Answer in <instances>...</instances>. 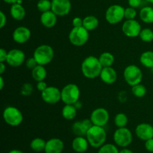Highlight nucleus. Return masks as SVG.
<instances>
[{"label": "nucleus", "instance_id": "23", "mask_svg": "<svg viewBox=\"0 0 153 153\" xmlns=\"http://www.w3.org/2000/svg\"><path fill=\"white\" fill-rule=\"evenodd\" d=\"M31 76L33 79L36 82H41L44 81V79L47 76V71L44 66L37 64L32 70H31Z\"/></svg>", "mask_w": 153, "mask_h": 153}, {"label": "nucleus", "instance_id": "50", "mask_svg": "<svg viewBox=\"0 0 153 153\" xmlns=\"http://www.w3.org/2000/svg\"><path fill=\"white\" fill-rule=\"evenodd\" d=\"M32 1H34V0H32Z\"/></svg>", "mask_w": 153, "mask_h": 153}, {"label": "nucleus", "instance_id": "25", "mask_svg": "<svg viewBox=\"0 0 153 153\" xmlns=\"http://www.w3.org/2000/svg\"><path fill=\"white\" fill-rule=\"evenodd\" d=\"M61 114L67 120H72L77 115V108L74 105H65L61 111Z\"/></svg>", "mask_w": 153, "mask_h": 153}, {"label": "nucleus", "instance_id": "39", "mask_svg": "<svg viewBox=\"0 0 153 153\" xmlns=\"http://www.w3.org/2000/svg\"><path fill=\"white\" fill-rule=\"evenodd\" d=\"M0 20H1L0 21V28H3L7 23V17L2 10L0 11Z\"/></svg>", "mask_w": 153, "mask_h": 153}, {"label": "nucleus", "instance_id": "7", "mask_svg": "<svg viewBox=\"0 0 153 153\" xmlns=\"http://www.w3.org/2000/svg\"><path fill=\"white\" fill-rule=\"evenodd\" d=\"M90 37L89 31L85 27H73L69 34V40L75 46H82L86 44Z\"/></svg>", "mask_w": 153, "mask_h": 153}, {"label": "nucleus", "instance_id": "16", "mask_svg": "<svg viewBox=\"0 0 153 153\" xmlns=\"http://www.w3.org/2000/svg\"><path fill=\"white\" fill-rule=\"evenodd\" d=\"M135 134L140 140H146L153 137V126L151 124L142 123L135 128Z\"/></svg>", "mask_w": 153, "mask_h": 153}, {"label": "nucleus", "instance_id": "48", "mask_svg": "<svg viewBox=\"0 0 153 153\" xmlns=\"http://www.w3.org/2000/svg\"><path fill=\"white\" fill-rule=\"evenodd\" d=\"M8 153H24V152H22L21 150H19V149H12V150H10Z\"/></svg>", "mask_w": 153, "mask_h": 153}, {"label": "nucleus", "instance_id": "12", "mask_svg": "<svg viewBox=\"0 0 153 153\" xmlns=\"http://www.w3.org/2000/svg\"><path fill=\"white\" fill-rule=\"evenodd\" d=\"M142 28L136 19H126L122 25V31L126 37L134 38L139 36Z\"/></svg>", "mask_w": 153, "mask_h": 153}, {"label": "nucleus", "instance_id": "2", "mask_svg": "<svg viewBox=\"0 0 153 153\" xmlns=\"http://www.w3.org/2000/svg\"><path fill=\"white\" fill-rule=\"evenodd\" d=\"M85 137L88 139L90 146L94 148H100L105 143L107 133L104 127L93 125Z\"/></svg>", "mask_w": 153, "mask_h": 153}, {"label": "nucleus", "instance_id": "36", "mask_svg": "<svg viewBox=\"0 0 153 153\" xmlns=\"http://www.w3.org/2000/svg\"><path fill=\"white\" fill-rule=\"evenodd\" d=\"M124 16H125V19H134L137 16V10L134 7H126V8H125Z\"/></svg>", "mask_w": 153, "mask_h": 153}, {"label": "nucleus", "instance_id": "13", "mask_svg": "<svg viewBox=\"0 0 153 153\" xmlns=\"http://www.w3.org/2000/svg\"><path fill=\"white\" fill-rule=\"evenodd\" d=\"M72 8L70 0H52L51 10L58 16H67Z\"/></svg>", "mask_w": 153, "mask_h": 153}, {"label": "nucleus", "instance_id": "42", "mask_svg": "<svg viewBox=\"0 0 153 153\" xmlns=\"http://www.w3.org/2000/svg\"><path fill=\"white\" fill-rule=\"evenodd\" d=\"M141 2L142 0H128L129 7H134V8L138 7L140 5V4H141Z\"/></svg>", "mask_w": 153, "mask_h": 153}, {"label": "nucleus", "instance_id": "9", "mask_svg": "<svg viewBox=\"0 0 153 153\" xmlns=\"http://www.w3.org/2000/svg\"><path fill=\"white\" fill-rule=\"evenodd\" d=\"M124 13H125V8L123 6L120 4H113L106 10L105 17L109 24L116 25L125 18Z\"/></svg>", "mask_w": 153, "mask_h": 153}, {"label": "nucleus", "instance_id": "40", "mask_svg": "<svg viewBox=\"0 0 153 153\" xmlns=\"http://www.w3.org/2000/svg\"><path fill=\"white\" fill-rule=\"evenodd\" d=\"M145 148L149 152H153V137L145 141Z\"/></svg>", "mask_w": 153, "mask_h": 153}, {"label": "nucleus", "instance_id": "38", "mask_svg": "<svg viewBox=\"0 0 153 153\" xmlns=\"http://www.w3.org/2000/svg\"><path fill=\"white\" fill-rule=\"evenodd\" d=\"M72 24H73V26L75 27V28L83 26V19L76 16V17L73 18V21H72Z\"/></svg>", "mask_w": 153, "mask_h": 153}, {"label": "nucleus", "instance_id": "19", "mask_svg": "<svg viewBox=\"0 0 153 153\" xmlns=\"http://www.w3.org/2000/svg\"><path fill=\"white\" fill-rule=\"evenodd\" d=\"M100 77L106 85H112L115 83L117 79V73L112 67H103Z\"/></svg>", "mask_w": 153, "mask_h": 153}, {"label": "nucleus", "instance_id": "22", "mask_svg": "<svg viewBox=\"0 0 153 153\" xmlns=\"http://www.w3.org/2000/svg\"><path fill=\"white\" fill-rule=\"evenodd\" d=\"M10 14L13 19L16 21H20L25 18L26 12H25V7L22 5V4L14 3L10 6Z\"/></svg>", "mask_w": 153, "mask_h": 153}, {"label": "nucleus", "instance_id": "41", "mask_svg": "<svg viewBox=\"0 0 153 153\" xmlns=\"http://www.w3.org/2000/svg\"><path fill=\"white\" fill-rule=\"evenodd\" d=\"M7 53H8V52H7L4 49H3V48L0 49V62H6Z\"/></svg>", "mask_w": 153, "mask_h": 153}, {"label": "nucleus", "instance_id": "11", "mask_svg": "<svg viewBox=\"0 0 153 153\" xmlns=\"http://www.w3.org/2000/svg\"><path fill=\"white\" fill-rule=\"evenodd\" d=\"M41 98L47 104H56L61 100V91L56 87L48 86L41 92Z\"/></svg>", "mask_w": 153, "mask_h": 153}, {"label": "nucleus", "instance_id": "29", "mask_svg": "<svg viewBox=\"0 0 153 153\" xmlns=\"http://www.w3.org/2000/svg\"><path fill=\"white\" fill-rule=\"evenodd\" d=\"M46 141L40 137H36L33 139L30 143V147L33 151L36 152H40L45 150Z\"/></svg>", "mask_w": 153, "mask_h": 153}, {"label": "nucleus", "instance_id": "46", "mask_svg": "<svg viewBox=\"0 0 153 153\" xmlns=\"http://www.w3.org/2000/svg\"><path fill=\"white\" fill-rule=\"evenodd\" d=\"M4 79H3L2 76H0V90H2L4 88Z\"/></svg>", "mask_w": 153, "mask_h": 153}, {"label": "nucleus", "instance_id": "4", "mask_svg": "<svg viewBox=\"0 0 153 153\" xmlns=\"http://www.w3.org/2000/svg\"><path fill=\"white\" fill-rule=\"evenodd\" d=\"M2 117L6 124L12 127L19 126L23 121V114L14 106H7L3 111Z\"/></svg>", "mask_w": 153, "mask_h": 153}, {"label": "nucleus", "instance_id": "1", "mask_svg": "<svg viewBox=\"0 0 153 153\" xmlns=\"http://www.w3.org/2000/svg\"><path fill=\"white\" fill-rule=\"evenodd\" d=\"M103 67L100 63L99 58L90 55L84 59L81 65V70L85 78L94 79L100 77Z\"/></svg>", "mask_w": 153, "mask_h": 153}, {"label": "nucleus", "instance_id": "26", "mask_svg": "<svg viewBox=\"0 0 153 153\" xmlns=\"http://www.w3.org/2000/svg\"><path fill=\"white\" fill-rule=\"evenodd\" d=\"M98 25L99 19L95 16L89 15L83 19V27H85L88 31H91L97 29Z\"/></svg>", "mask_w": 153, "mask_h": 153}, {"label": "nucleus", "instance_id": "17", "mask_svg": "<svg viewBox=\"0 0 153 153\" xmlns=\"http://www.w3.org/2000/svg\"><path fill=\"white\" fill-rule=\"evenodd\" d=\"M93 126L90 119H85L82 120L76 121L72 126V131L76 136H86L88 130Z\"/></svg>", "mask_w": 153, "mask_h": 153}, {"label": "nucleus", "instance_id": "14", "mask_svg": "<svg viewBox=\"0 0 153 153\" xmlns=\"http://www.w3.org/2000/svg\"><path fill=\"white\" fill-rule=\"evenodd\" d=\"M25 61V55L23 51L18 49H11L7 53L6 63L13 67H20Z\"/></svg>", "mask_w": 153, "mask_h": 153}, {"label": "nucleus", "instance_id": "10", "mask_svg": "<svg viewBox=\"0 0 153 153\" xmlns=\"http://www.w3.org/2000/svg\"><path fill=\"white\" fill-rule=\"evenodd\" d=\"M110 119V115L108 111L104 108H97L94 109L91 114L90 120L92 122L93 125L98 126L104 127L108 123Z\"/></svg>", "mask_w": 153, "mask_h": 153}, {"label": "nucleus", "instance_id": "30", "mask_svg": "<svg viewBox=\"0 0 153 153\" xmlns=\"http://www.w3.org/2000/svg\"><path fill=\"white\" fill-rule=\"evenodd\" d=\"M128 122V117H127V115L124 113L117 114L114 117V124L117 128L126 127Z\"/></svg>", "mask_w": 153, "mask_h": 153}, {"label": "nucleus", "instance_id": "34", "mask_svg": "<svg viewBox=\"0 0 153 153\" xmlns=\"http://www.w3.org/2000/svg\"><path fill=\"white\" fill-rule=\"evenodd\" d=\"M37 7L41 13L48 11L52 9V1L50 0H39L37 3Z\"/></svg>", "mask_w": 153, "mask_h": 153}, {"label": "nucleus", "instance_id": "20", "mask_svg": "<svg viewBox=\"0 0 153 153\" xmlns=\"http://www.w3.org/2000/svg\"><path fill=\"white\" fill-rule=\"evenodd\" d=\"M57 15L52 10L43 12L40 17V23L47 28H51L57 23Z\"/></svg>", "mask_w": 153, "mask_h": 153}, {"label": "nucleus", "instance_id": "47", "mask_svg": "<svg viewBox=\"0 0 153 153\" xmlns=\"http://www.w3.org/2000/svg\"><path fill=\"white\" fill-rule=\"evenodd\" d=\"M5 3L7 4H13L14 3H17L19 1V0H3Z\"/></svg>", "mask_w": 153, "mask_h": 153}, {"label": "nucleus", "instance_id": "27", "mask_svg": "<svg viewBox=\"0 0 153 153\" xmlns=\"http://www.w3.org/2000/svg\"><path fill=\"white\" fill-rule=\"evenodd\" d=\"M140 62L143 67L152 69L153 67V51H146L140 57Z\"/></svg>", "mask_w": 153, "mask_h": 153}, {"label": "nucleus", "instance_id": "6", "mask_svg": "<svg viewBox=\"0 0 153 153\" xmlns=\"http://www.w3.org/2000/svg\"><path fill=\"white\" fill-rule=\"evenodd\" d=\"M123 78L129 86L132 87L142 82L143 72L135 64H130L124 69Z\"/></svg>", "mask_w": 153, "mask_h": 153}, {"label": "nucleus", "instance_id": "28", "mask_svg": "<svg viewBox=\"0 0 153 153\" xmlns=\"http://www.w3.org/2000/svg\"><path fill=\"white\" fill-rule=\"evenodd\" d=\"M99 60H100V63L103 67H112V65L114 63L115 58L113 54L108 52H105L100 55Z\"/></svg>", "mask_w": 153, "mask_h": 153}, {"label": "nucleus", "instance_id": "3", "mask_svg": "<svg viewBox=\"0 0 153 153\" xmlns=\"http://www.w3.org/2000/svg\"><path fill=\"white\" fill-rule=\"evenodd\" d=\"M33 57L37 64L46 66L50 64L55 57V52L52 47L47 44H42L37 46L34 50Z\"/></svg>", "mask_w": 153, "mask_h": 153}, {"label": "nucleus", "instance_id": "43", "mask_svg": "<svg viewBox=\"0 0 153 153\" xmlns=\"http://www.w3.org/2000/svg\"><path fill=\"white\" fill-rule=\"evenodd\" d=\"M48 87L47 84L44 82V81H41V82H38L37 84V89L40 92H43L45 89Z\"/></svg>", "mask_w": 153, "mask_h": 153}, {"label": "nucleus", "instance_id": "18", "mask_svg": "<svg viewBox=\"0 0 153 153\" xmlns=\"http://www.w3.org/2000/svg\"><path fill=\"white\" fill-rule=\"evenodd\" d=\"M64 143L59 138H51L46 141L45 153H61L64 150Z\"/></svg>", "mask_w": 153, "mask_h": 153}, {"label": "nucleus", "instance_id": "15", "mask_svg": "<svg viewBox=\"0 0 153 153\" xmlns=\"http://www.w3.org/2000/svg\"><path fill=\"white\" fill-rule=\"evenodd\" d=\"M31 35V32L29 28L25 26H19L13 31L12 37L16 43L23 44L30 40Z\"/></svg>", "mask_w": 153, "mask_h": 153}, {"label": "nucleus", "instance_id": "21", "mask_svg": "<svg viewBox=\"0 0 153 153\" xmlns=\"http://www.w3.org/2000/svg\"><path fill=\"white\" fill-rule=\"evenodd\" d=\"M89 145L88 139L84 136H76L72 142V148L75 152L78 153L86 152L88 149Z\"/></svg>", "mask_w": 153, "mask_h": 153}, {"label": "nucleus", "instance_id": "44", "mask_svg": "<svg viewBox=\"0 0 153 153\" xmlns=\"http://www.w3.org/2000/svg\"><path fill=\"white\" fill-rule=\"evenodd\" d=\"M6 70V65L4 62H0V74L2 75Z\"/></svg>", "mask_w": 153, "mask_h": 153}, {"label": "nucleus", "instance_id": "33", "mask_svg": "<svg viewBox=\"0 0 153 153\" xmlns=\"http://www.w3.org/2000/svg\"><path fill=\"white\" fill-rule=\"evenodd\" d=\"M117 147L113 143H105L99 148L98 153H119Z\"/></svg>", "mask_w": 153, "mask_h": 153}, {"label": "nucleus", "instance_id": "37", "mask_svg": "<svg viewBox=\"0 0 153 153\" xmlns=\"http://www.w3.org/2000/svg\"><path fill=\"white\" fill-rule=\"evenodd\" d=\"M37 65V63L36 61V60L34 59V57H31V58H28V59L25 61V66L28 69L32 70Z\"/></svg>", "mask_w": 153, "mask_h": 153}, {"label": "nucleus", "instance_id": "35", "mask_svg": "<svg viewBox=\"0 0 153 153\" xmlns=\"http://www.w3.org/2000/svg\"><path fill=\"white\" fill-rule=\"evenodd\" d=\"M33 91H34V88H33V86L31 84L25 83L22 85V87H21L20 94H22V96L28 97V96L31 95Z\"/></svg>", "mask_w": 153, "mask_h": 153}, {"label": "nucleus", "instance_id": "31", "mask_svg": "<svg viewBox=\"0 0 153 153\" xmlns=\"http://www.w3.org/2000/svg\"><path fill=\"white\" fill-rule=\"evenodd\" d=\"M131 93L135 97L142 98L146 94V88L142 84H137L131 87Z\"/></svg>", "mask_w": 153, "mask_h": 153}, {"label": "nucleus", "instance_id": "5", "mask_svg": "<svg viewBox=\"0 0 153 153\" xmlns=\"http://www.w3.org/2000/svg\"><path fill=\"white\" fill-rule=\"evenodd\" d=\"M80 89L76 84H68L61 90V101L65 105H74L79 100Z\"/></svg>", "mask_w": 153, "mask_h": 153}, {"label": "nucleus", "instance_id": "45", "mask_svg": "<svg viewBox=\"0 0 153 153\" xmlns=\"http://www.w3.org/2000/svg\"><path fill=\"white\" fill-rule=\"evenodd\" d=\"M119 153H134L133 152L132 150H131V149H128V148H123V149H121Z\"/></svg>", "mask_w": 153, "mask_h": 153}, {"label": "nucleus", "instance_id": "32", "mask_svg": "<svg viewBox=\"0 0 153 153\" xmlns=\"http://www.w3.org/2000/svg\"><path fill=\"white\" fill-rule=\"evenodd\" d=\"M139 37L140 40L145 43H150L153 41V31L149 28H145L141 29Z\"/></svg>", "mask_w": 153, "mask_h": 153}, {"label": "nucleus", "instance_id": "49", "mask_svg": "<svg viewBox=\"0 0 153 153\" xmlns=\"http://www.w3.org/2000/svg\"><path fill=\"white\" fill-rule=\"evenodd\" d=\"M147 1H149V2L152 3V4H153V0H146Z\"/></svg>", "mask_w": 153, "mask_h": 153}, {"label": "nucleus", "instance_id": "8", "mask_svg": "<svg viewBox=\"0 0 153 153\" xmlns=\"http://www.w3.org/2000/svg\"><path fill=\"white\" fill-rule=\"evenodd\" d=\"M114 141L120 147L126 148L132 143L133 136L131 131L126 127L118 128L114 133Z\"/></svg>", "mask_w": 153, "mask_h": 153}, {"label": "nucleus", "instance_id": "24", "mask_svg": "<svg viewBox=\"0 0 153 153\" xmlns=\"http://www.w3.org/2000/svg\"><path fill=\"white\" fill-rule=\"evenodd\" d=\"M139 16L140 19L145 23H153V7L150 6H145L140 10Z\"/></svg>", "mask_w": 153, "mask_h": 153}]
</instances>
